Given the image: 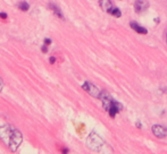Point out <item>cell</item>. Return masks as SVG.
<instances>
[{
	"label": "cell",
	"instance_id": "1",
	"mask_svg": "<svg viewBox=\"0 0 167 154\" xmlns=\"http://www.w3.org/2000/svg\"><path fill=\"white\" fill-rule=\"evenodd\" d=\"M0 140L11 148V151L15 152L21 145L23 136L18 129L8 125H4L0 126Z\"/></svg>",
	"mask_w": 167,
	"mask_h": 154
},
{
	"label": "cell",
	"instance_id": "2",
	"mask_svg": "<svg viewBox=\"0 0 167 154\" xmlns=\"http://www.w3.org/2000/svg\"><path fill=\"white\" fill-rule=\"evenodd\" d=\"M99 99H100L101 102H102V107H104V109L109 113V116H110L111 118L116 117V115H117L118 112H121V110L123 109L122 104H121L119 102L115 101L114 98L110 96L107 92H105V91L101 92Z\"/></svg>",
	"mask_w": 167,
	"mask_h": 154
},
{
	"label": "cell",
	"instance_id": "3",
	"mask_svg": "<svg viewBox=\"0 0 167 154\" xmlns=\"http://www.w3.org/2000/svg\"><path fill=\"white\" fill-rule=\"evenodd\" d=\"M99 5H100L101 9L104 11H106V13H108V14L113 15L115 17H121L122 16L121 10L113 5V2H111L110 0H99Z\"/></svg>",
	"mask_w": 167,
	"mask_h": 154
},
{
	"label": "cell",
	"instance_id": "4",
	"mask_svg": "<svg viewBox=\"0 0 167 154\" xmlns=\"http://www.w3.org/2000/svg\"><path fill=\"white\" fill-rule=\"evenodd\" d=\"M88 146L90 147L91 150L99 151L101 147L104 146V140L96 133H92L90 134V136L88 137Z\"/></svg>",
	"mask_w": 167,
	"mask_h": 154
},
{
	"label": "cell",
	"instance_id": "5",
	"mask_svg": "<svg viewBox=\"0 0 167 154\" xmlns=\"http://www.w3.org/2000/svg\"><path fill=\"white\" fill-rule=\"evenodd\" d=\"M82 88H83L84 91H87L88 93H89L91 96H93V98H99V96H100L101 92L99 91V88H98L97 86H94L93 84L89 83V82H85V83H83V85H82Z\"/></svg>",
	"mask_w": 167,
	"mask_h": 154
},
{
	"label": "cell",
	"instance_id": "6",
	"mask_svg": "<svg viewBox=\"0 0 167 154\" xmlns=\"http://www.w3.org/2000/svg\"><path fill=\"white\" fill-rule=\"evenodd\" d=\"M151 130L157 138H165L167 136V128H165L161 125H153Z\"/></svg>",
	"mask_w": 167,
	"mask_h": 154
},
{
	"label": "cell",
	"instance_id": "7",
	"mask_svg": "<svg viewBox=\"0 0 167 154\" xmlns=\"http://www.w3.org/2000/svg\"><path fill=\"white\" fill-rule=\"evenodd\" d=\"M149 8V2L146 0H136L134 2V9L138 14H142L146 10H148Z\"/></svg>",
	"mask_w": 167,
	"mask_h": 154
},
{
	"label": "cell",
	"instance_id": "8",
	"mask_svg": "<svg viewBox=\"0 0 167 154\" xmlns=\"http://www.w3.org/2000/svg\"><path fill=\"white\" fill-rule=\"evenodd\" d=\"M130 26L132 27V30L133 31H135L136 33H139V34H147L148 33V31H147L146 28L144 27H142L141 25H139V24H136L135 22H132L131 24H130Z\"/></svg>",
	"mask_w": 167,
	"mask_h": 154
},
{
	"label": "cell",
	"instance_id": "9",
	"mask_svg": "<svg viewBox=\"0 0 167 154\" xmlns=\"http://www.w3.org/2000/svg\"><path fill=\"white\" fill-rule=\"evenodd\" d=\"M49 8H50L54 13H55V15L57 16V17L62 18V19H65V18H64L63 13H62V10L59 9V7H58V6H56L54 2H50V4H49Z\"/></svg>",
	"mask_w": 167,
	"mask_h": 154
},
{
	"label": "cell",
	"instance_id": "10",
	"mask_svg": "<svg viewBox=\"0 0 167 154\" xmlns=\"http://www.w3.org/2000/svg\"><path fill=\"white\" fill-rule=\"evenodd\" d=\"M18 8H19L22 11H28V8H30V5H28L26 1H23V2H19V4H18Z\"/></svg>",
	"mask_w": 167,
	"mask_h": 154
},
{
	"label": "cell",
	"instance_id": "11",
	"mask_svg": "<svg viewBox=\"0 0 167 154\" xmlns=\"http://www.w3.org/2000/svg\"><path fill=\"white\" fill-rule=\"evenodd\" d=\"M42 52H45V53H47L48 52V46L47 44H45V46H42Z\"/></svg>",
	"mask_w": 167,
	"mask_h": 154
},
{
	"label": "cell",
	"instance_id": "12",
	"mask_svg": "<svg viewBox=\"0 0 167 154\" xmlns=\"http://www.w3.org/2000/svg\"><path fill=\"white\" fill-rule=\"evenodd\" d=\"M55 61H56L55 57H50V59H49V63H55Z\"/></svg>",
	"mask_w": 167,
	"mask_h": 154
},
{
	"label": "cell",
	"instance_id": "13",
	"mask_svg": "<svg viewBox=\"0 0 167 154\" xmlns=\"http://www.w3.org/2000/svg\"><path fill=\"white\" fill-rule=\"evenodd\" d=\"M50 43H51V40H50V38H45V44H47V46H49Z\"/></svg>",
	"mask_w": 167,
	"mask_h": 154
},
{
	"label": "cell",
	"instance_id": "14",
	"mask_svg": "<svg viewBox=\"0 0 167 154\" xmlns=\"http://www.w3.org/2000/svg\"><path fill=\"white\" fill-rule=\"evenodd\" d=\"M0 17L1 18H7V14H4V13H0Z\"/></svg>",
	"mask_w": 167,
	"mask_h": 154
},
{
	"label": "cell",
	"instance_id": "15",
	"mask_svg": "<svg viewBox=\"0 0 167 154\" xmlns=\"http://www.w3.org/2000/svg\"><path fill=\"white\" fill-rule=\"evenodd\" d=\"M2 86H4V84H2V81H1V78H0V92L2 91Z\"/></svg>",
	"mask_w": 167,
	"mask_h": 154
},
{
	"label": "cell",
	"instance_id": "16",
	"mask_svg": "<svg viewBox=\"0 0 167 154\" xmlns=\"http://www.w3.org/2000/svg\"><path fill=\"white\" fill-rule=\"evenodd\" d=\"M136 127H139V128H141V127H142V126H141V124H140V123H136Z\"/></svg>",
	"mask_w": 167,
	"mask_h": 154
},
{
	"label": "cell",
	"instance_id": "17",
	"mask_svg": "<svg viewBox=\"0 0 167 154\" xmlns=\"http://www.w3.org/2000/svg\"><path fill=\"white\" fill-rule=\"evenodd\" d=\"M166 42H167V34H166Z\"/></svg>",
	"mask_w": 167,
	"mask_h": 154
}]
</instances>
